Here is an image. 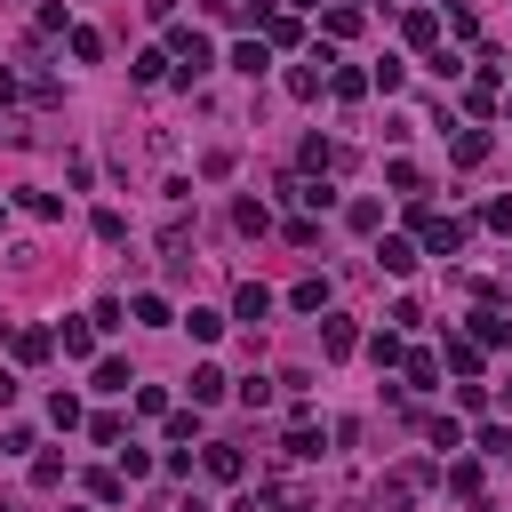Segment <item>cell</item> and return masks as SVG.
<instances>
[{
  "mask_svg": "<svg viewBox=\"0 0 512 512\" xmlns=\"http://www.w3.org/2000/svg\"><path fill=\"white\" fill-rule=\"evenodd\" d=\"M168 56H176V80L192 88L208 64H216V48H208V32H192V24H168Z\"/></svg>",
  "mask_w": 512,
  "mask_h": 512,
  "instance_id": "6da1fadb",
  "label": "cell"
},
{
  "mask_svg": "<svg viewBox=\"0 0 512 512\" xmlns=\"http://www.w3.org/2000/svg\"><path fill=\"white\" fill-rule=\"evenodd\" d=\"M416 248H424V256H456V248H464V224L424 208V216H416Z\"/></svg>",
  "mask_w": 512,
  "mask_h": 512,
  "instance_id": "7a4b0ae2",
  "label": "cell"
},
{
  "mask_svg": "<svg viewBox=\"0 0 512 512\" xmlns=\"http://www.w3.org/2000/svg\"><path fill=\"white\" fill-rule=\"evenodd\" d=\"M328 72H336V56H328V48H312V56L288 72V96H320V80H328Z\"/></svg>",
  "mask_w": 512,
  "mask_h": 512,
  "instance_id": "3957f363",
  "label": "cell"
},
{
  "mask_svg": "<svg viewBox=\"0 0 512 512\" xmlns=\"http://www.w3.org/2000/svg\"><path fill=\"white\" fill-rule=\"evenodd\" d=\"M352 344H360V328H352L344 312H320V352H328V360H344Z\"/></svg>",
  "mask_w": 512,
  "mask_h": 512,
  "instance_id": "277c9868",
  "label": "cell"
},
{
  "mask_svg": "<svg viewBox=\"0 0 512 512\" xmlns=\"http://www.w3.org/2000/svg\"><path fill=\"white\" fill-rule=\"evenodd\" d=\"M448 152H456V168H480V160L496 152V136H488V128H456V144H448Z\"/></svg>",
  "mask_w": 512,
  "mask_h": 512,
  "instance_id": "5b68a950",
  "label": "cell"
},
{
  "mask_svg": "<svg viewBox=\"0 0 512 512\" xmlns=\"http://www.w3.org/2000/svg\"><path fill=\"white\" fill-rule=\"evenodd\" d=\"M416 256H424L416 240H376V264H384L392 280H408V272H416Z\"/></svg>",
  "mask_w": 512,
  "mask_h": 512,
  "instance_id": "8992f818",
  "label": "cell"
},
{
  "mask_svg": "<svg viewBox=\"0 0 512 512\" xmlns=\"http://www.w3.org/2000/svg\"><path fill=\"white\" fill-rule=\"evenodd\" d=\"M232 72L264 80V72H272V40H240V48H232Z\"/></svg>",
  "mask_w": 512,
  "mask_h": 512,
  "instance_id": "52a82bcc",
  "label": "cell"
},
{
  "mask_svg": "<svg viewBox=\"0 0 512 512\" xmlns=\"http://www.w3.org/2000/svg\"><path fill=\"white\" fill-rule=\"evenodd\" d=\"M56 344H64V360H88V352H96V320H64Z\"/></svg>",
  "mask_w": 512,
  "mask_h": 512,
  "instance_id": "ba28073f",
  "label": "cell"
},
{
  "mask_svg": "<svg viewBox=\"0 0 512 512\" xmlns=\"http://www.w3.org/2000/svg\"><path fill=\"white\" fill-rule=\"evenodd\" d=\"M8 344H16V360L32 368V360H48V352H56V328H16Z\"/></svg>",
  "mask_w": 512,
  "mask_h": 512,
  "instance_id": "9c48e42d",
  "label": "cell"
},
{
  "mask_svg": "<svg viewBox=\"0 0 512 512\" xmlns=\"http://www.w3.org/2000/svg\"><path fill=\"white\" fill-rule=\"evenodd\" d=\"M224 384H232V376H224L216 360H200V368H192V408H208V400H224Z\"/></svg>",
  "mask_w": 512,
  "mask_h": 512,
  "instance_id": "30bf717a",
  "label": "cell"
},
{
  "mask_svg": "<svg viewBox=\"0 0 512 512\" xmlns=\"http://www.w3.org/2000/svg\"><path fill=\"white\" fill-rule=\"evenodd\" d=\"M440 368H456V376H480V344H472V336H448Z\"/></svg>",
  "mask_w": 512,
  "mask_h": 512,
  "instance_id": "8fae6325",
  "label": "cell"
},
{
  "mask_svg": "<svg viewBox=\"0 0 512 512\" xmlns=\"http://www.w3.org/2000/svg\"><path fill=\"white\" fill-rule=\"evenodd\" d=\"M200 464H208L216 480H248V456H240V448H224V440H216V448H208Z\"/></svg>",
  "mask_w": 512,
  "mask_h": 512,
  "instance_id": "7c38bea8",
  "label": "cell"
},
{
  "mask_svg": "<svg viewBox=\"0 0 512 512\" xmlns=\"http://www.w3.org/2000/svg\"><path fill=\"white\" fill-rule=\"evenodd\" d=\"M472 344L488 352V344H512V320L504 312H472Z\"/></svg>",
  "mask_w": 512,
  "mask_h": 512,
  "instance_id": "4fadbf2b",
  "label": "cell"
},
{
  "mask_svg": "<svg viewBox=\"0 0 512 512\" xmlns=\"http://www.w3.org/2000/svg\"><path fill=\"white\" fill-rule=\"evenodd\" d=\"M400 32H408V48H432V40H440V16H432V8H408Z\"/></svg>",
  "mask_w": 512,
  "mask_h": 512,
  "instance_id": "5bb4252c",
  "label": "cell"
},
{
  "mask_svg": "<svg viewBox=\"0 0 512 512\" xmlns=\"http://www.w3.org/2000/svg\"><path fill=\"white\" fill-rule=\"evenodd\" d=\"M296 160H304V168H312V176H320V168H344V152H336V144H328V136H304V152H296Z\"/></svg>",
  "mask_w": 512,
  "mask_h": 512,
  "instance_id": "9a60e30c",
  "label": "cell"
},
{
  "mask_svg": "<svg viewBox=\"0 0 512 512\" xmlns=\"http://www.w3.org/2000/svg\"><path fill=\"white\" fill-rule=\"evenodd\" d=\"M232 312H240V320H264V312H272V288H256V280H240V296H232Z\"/></svg>",
  "mask_w": 512,
  "mask_h": 512,
  "instance_id": "2e32d148",
  "label": "cell"
},
{
  "mask_svg": "<svg viewBox=\"0 0 512 512\" xmlns=\"http://www.w3.org/2000/svg\"><path fill=\"white\" fill-rule=\"evenodd\" d=\"M464 104H472V112H488V104H496V64H480V72H472V88H464Z\"/></svg>",
  "mask_w": 512,
  "mask_h": 512,
  "instance_id": "e0dca14e",
  "label": "cell"
},
{
  "mask_svg": "<svg viewBox=\"0 0 512 512\" xmlns=\"http://www.w3.org/2000/svg\"><path fill=\"white\" fill-rule=\"evenodd\" d=\"M288 304H296V312H328V280H296Z\"/></svg>",
  "mask_w": 512,
  "mask_h": 512,
  "instance_id": "ac0fdd59",
  "label": "cell"
},
{
  "mask_svg": "<svg viewBox=\"0 0 512 512\" xmlns=\"http://www.w3.org/2000/svg\"><path fill=\"white\" fill-rule=\"evenodd\" d=\"M184 328H192L200 344H216V336H224V312H208V304H192V312H184Z\"/></svg>",
  "mask_w": 512,
  "mask_h": 512,
  "instance_id": "d6986e66",
  "label": "cell"
},
{
  "mask_svg": "<svg viewBox=\"0 0 512 512\" xmlns=\"http://www.w3.org/2000/svg\"><path fill=\"white\" fill-rule=\"evenodd\" d=\"M352 32H360V8L336 0V8H328V40H352Z\"/></svg>",
  "mask_w": 512,
  "mask_h": 512,
  "instance_id": "ffe728a7",
  "label": "cell"
},
{
  "mask_svg": "<svg viewBox=\"0 0 512 512\" xmlns=\"http://www.w3.org/2000/svg\"><path fill=\"white\" fill-rule=\"evenodd\" d=\"M72 56L96 64V56H104V32H96V24H72Z\"/></svg>",
  "mask_w": 512,
  "mask_h": 512,
  "instance_id": "44dd1931",
  "label": "cell"
},
{
  "mask_svg": "<svg viewBox=\"0 0 512 512\" xmlns=\"http://www.w3.org/2000/svg\"><path fill=\"white\" fill-rule=\"evenodd\" d=\"M128 72H136V80H168V72H176V56H160V48H144V56L128 64Z\"/></svg>",
  "mask_w": 512,
  "mask_h": 512,
  "instance_id": "7402d4cb",
  "label": "cell"
},
{
  "mask_svg": "<svg viewBox=\"0 0 512 512\" xmlns=\"http://www.w3.org/2000/svg\"><path fill=\"white\" fill-rule=\"evenodd\" d=\"M368 360H376V368H392V360H408V352H400V336H392V328H376V336H368Z\"/></svg>",
  "mask_w": 512,
  "mask_h": 512,
  "instance_id": "603a6c76",
  "label": "cell"
},
{
  "mask_svg": "<svg viewBox=\"0 0 512 512\" xmlns=\"http://www.w3.org/2000/svg\"><path fill=\"white\" fill-rule=\"evenodd\" d=\"M136 376H128V360H96V392H128Z\"/></svg>",
  "mask_w": 512,
  "mask_h": 512,
  "instance_id": "cb8c5ba5",
  "label": "cell"
},
{
  "mask_svg": "<svg viewBox=\"0 0 512 512\" xmlns=\"http://www.w3.org/2000/svg\"><path fill=\"white\" fill-rule=\"evenodd\" d=\"M424 440H432V448H464V432H456V416H424Z\"/></svg>",
  "mask_w": 512,
  "mask_h": 512,
  "instance_id": "d4e9b609",
  "label": "cell"
},
{
  "mask_svg": "<svg viewBox=\"0 0 512 512\" xmlns=\"http://www.w3.org/2000/svg\"><path fill=\"white\" fill-rule=\"evenodd\" d=\"M32 32H40V40H56V32H72V24H64V0H48V8L32 16Z\"/></svg>",
  "mask_w": 512,
  "mask_h": 512,
  "instance_id": "484cf974",
  "label": "cell"
},
{
  "mask_svg": "<svg viewBox=\"0 0 512 512\" xmlns=\"http://www.w3.org/2000/svg\"><path fill=\"white\" fill-rule=\"evenodd\" d=\"M344 224H352V232H376V224H384V208H376V200H352V208H344Z\"/></svg>",
  "mask_w": 512,
  "mask_h": 512,
  "instance_id": "4316f807",
  "label": "cell"
},
{
  "mask_svg": "<svg viewBox=\"0 0 512 512\" xmlns=\"http://www.w3.org/2000/svg\"><path fill=\"white\" fill-rule=\"evenodd\" d=\"M96 240H112V248H120V240H128V216H120V208H96Z\"/></svg>",
  "mask_w": 512,
  "mask_h": 512,
  "instance_id": "83f0119b",
  "label": "cell"
},
{
  "mask_svg": "<svg viewBox=\"0 0 512 512\" xmlns=\"http://www.w3.org/2000/svg\"><path fill=\"white\" fill-rule=\"evenodd\" d=\"M432 376H440V360H432V352H408V384H416V392H432Z\"/></svg>",
  "mask_w": 512,
  "mask_h": 512,
  "instance_id": "f1b7e54d",
  "label": "cell"
},
{
  "mask_svg": "<svg viewBox=\"0 0 512 512\" xmlns=\"http://www.w3.org/2000/svg\"><path fill=\"white\" fill-rule=\"evenodd\" d=\"M88 440H96V448H120V440H128V424H120V416H96V424H88Z\"/></svg>",
  "mask_w": 512,
  "mask_h": 512,
  "instance_id": "f546056e",
  "label": "cell"
},
{
  "mask_svg": "<svg viewBox=\"0 0 512 512\" xmlns=\"http://www.w3.org/2000/svg\"><path fill=\"white\" fill-rule=\"evenodd\" d=\"M288 456H296V464H312V456H320V432H312V424H296V432H288Z\"/></svg>",
  "mask_w": 512,
  "mask_h": 512,
  "instance_id": "4dcf8cb0",
  "label": "cell"
},
{
  "mask_svg": "<svg viewBox=\"0 0 512 512\" xmlns=\"http://www.w3.org/2000/svg\"><path fill=\"white\" fill-rule=\"evenodd\" d=\"M232 224H240V232H264L272 216H264V200H240V208H232Z\"/></svg>",
  "mask_w": 512,
  "mask_h": 512,
  "instance_id": "1f68e13d",
  "label": "cell"
},
{
  "mask_svg": "<svg viewBox=\"0 0 512 512\" xmlns=\"http://www.w3.org/2000/svg\"><path fill=\"white\" fill-rule=\"evenodd\" d=\"M128 312H136V320H144V328H168V304H160V296H136V304H128Z\"/></svg>",
  "mask_w": 512,
  "mask_h": 512,
  "instance_id": "d6a6232c",
  "label": "cell"
},
{
  "mask_svg": "<svg viewBox=\"0 0 512 512\" xmlns=\"http://www.w3.org/2000/svg\"><path fill=\"white\" fill-rule=\"evenodd\" d=\"M448 488L456 496H480V464H448Z\"/></svg>",
  "mask_w": 512,
  "mask_h": 512,
  "instance_id": "836d02e7",
  "label": "cell"
},
{
  "mask_svg": "<svg viewBox=\"0 0 512 512\" xmlns=\"http://www.w3.org/2000/svg\"><path fill=\"white\" fill-rule=\"evenodd\" d=\"M480 456H512V432L504 424H480Z\"/></svg>",
  "mask_w": 512,
  "mask_h": 512,
  "instance_id": "e575fe53",
  "label": "cell"
},
{
  "mask_svg": "<svg viewBox=\"0 0 512 512\" xmlns=\"http://www.w3.org/2000/svg\"><path fill=\"white\" fill-rule=\"evenodd\" d=\"M480 224H488V232H512V200H488V208H480Z\"/></svg>",
  "mask_w": 512,
  "mask_h": 512,
  "instance_id": "d590c367",
  "label": "cell"
},
{
  "mask_svg": "<svg viewBox=\"0 0 512 512\" xmlns=\"http://www.w3.org/2000/svg\"><path fill=\"white\" fill-rule=\"evenodd\" d=\"M8 400H16V376H8V368H0V408H8Z\"/></svg>",
  "mask_w": 512,
  "mask_h": 512,
  "instance_id": "8d00e7d4",
  "label": "cell"
},
{
  "mask_svg": "<svg viewBox=\"0 0 512 512\" xmlns=\"http://www.w3.org/2000/svg\"><path fill=\"white\" fill-rule=\"evenodd\" d=\"M168 512H208V504H200V496H192V504H168Z\"/></svg>",
  "mask_w": 512,
  "mask_h": 512,
  "instance_id": "74e56055",
  "label": "cell"
},
{
  "mask_svg": "<svg viewBox=\"0 0 512 512\" xmlns=\"http://www.w3.org/2000/svg\"><path fill=\"white\" fill-rule=\"evenodd\" d=\"M296 8H320V0H296Z\"/></svg>",
  "mask_w": 512,
  "mask_h": 512,
  "instance_id": "f35d334b",
  "label": "cell"
},
{
  "mask_svg": "<svg viewBox=\"0 0 512 512\" xmlns=\"http://www.w3.org/2000/svg\"><path fill=\"white\" fill-rule=\"evenodd\" d=\"M0 224H8V208H0Z\"/></svg>",
  "mask_w": 512,
  "mask_h": 512,
  "instance_id": "ab89813d",
  "label": "cell"
}]
</instances>
